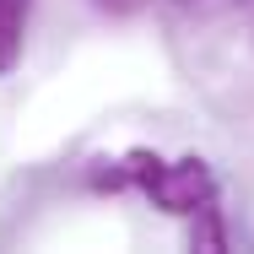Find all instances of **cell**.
Masks as SVG:
<instances>
[{
	"instance_id": "6da1fadb",
	"label": "cell",
	"mask_w": 254,
	"mask_h": 254,
	"mask_svg": "<svg viewBox=\"0 0 254 254\" xmlns=\"http://www.w3.org/2000/svg\"><path fill=\"white\" fill-rule=\"evenodd\" d=\"M98 190H135L157 211L190 222L195 249H227L222 227V190L205 157H157V152H125V157H98L92 162Z\"/></svg>"
},
{
	"instance_id": "7a4b0ae2",
	"label": "cell",
	"mask_w": 254,
	"mask_h": 254,
	"mask_svg": "<svg viewBox=\"0 0 254 254\" xmlns=\"http://www.w3.org/2000/svg\"><path fill=\"white\" fill-rule=\"evenodd\" d=\"M27 11H33V0H0V76L16 70V60H22V44H27Z\"/></svg>"
},
{
	"instance_id": "3957f363",
	"label": "cell",
	"mask_w": 254,
	"mask_h": 254,
	"mask_svg": "<svg viewBox=\"0 0 254 254\" xmlns=\"http://www.w3.org/2000/svg\"><path fill=\"white\" fill-rule=\"evenodd\" d=\"M168 5H179V11H227V5H244V0H168Z\"/></svg>"
}]
</instances>
